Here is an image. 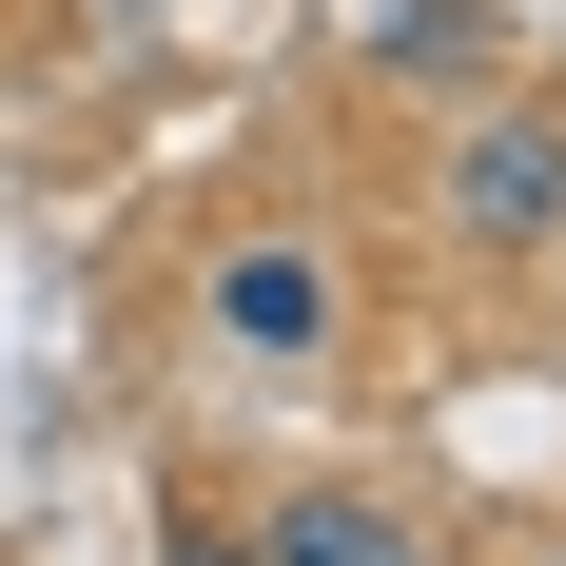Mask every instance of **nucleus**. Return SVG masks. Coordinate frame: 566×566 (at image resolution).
Wrapping results in <instances>:
<instances>
[{
  "label": "nucleus",
  "mask_w": 566,
  "mask_h": 566,
  "mask_svg": "<svg viewBox=\"0 0 566 566\" xmlns=\"http://www.w3.org/2000/svg\"><path fill=\"white\" fill-rule=\"evenodd\" d=\"M430 196H450V254H489V274L547 254V234H566V98H489Z\"/></svg>",
  "instance_id": "obj_1"
},
{
  "label": "nucleus",
  "mask_w": 566,
  "mask_h": 566,
  "mask_svg": "<svg viewBox=\"0 0 566 566\" xmlns=\"http://www.w3.org/2000/svg\"><path fill=\"white\" fill-rule=\"evenodd\" d=\"M196 313H216V352H254V371H313V352H333V254H313V234H234Z\"/></svg>",
  "instance_id": "obj_2"
},
{
  "label": "nucleus",
  "mask_w": 566,
  "mask_h": 566,
  "mask_svg": "<svg viewBox=\"0 0 566 566\" xmlns=\"http://www.w3.org/2000/svg\"><path fill=\"white\" fill-rule=\"evenodd\" d=\"M254 566H450V527L391 509V489H274L254 509Z\"/></svg>",
  "instance_id": "obj_3"
},
{
  "label": "nucleus",
  "mask_w": 566,
  "mask_h": 566,
  "mask_svg": "<svg viewBox=\"0 0 566 566\" xmlns=\"http://www.w3.org/2000/svg\"><path fill=\"white\" fill-rule=\"evenodd\" d=\"M117 20H157V0H117Z\"/></svg>",
  "instance_id": "obj_4"
},
{
  "label": "nucleus",
  "mask_w": 566,
  "mask_h": 566,
  "mask_svg": "<svg viewBox=\"0 0 566 566\" xmlns=\"http://www.w3.org/2000/svg\"><path fill=\"white\" fill-rule=\"evenodd\" d=\"M547 566H566V547H547Z\"/></svg>",
  "instance_id": "obj_5"
}]
</instances>
